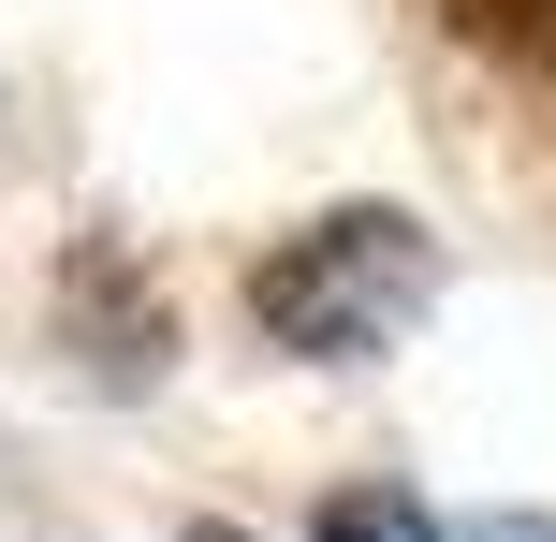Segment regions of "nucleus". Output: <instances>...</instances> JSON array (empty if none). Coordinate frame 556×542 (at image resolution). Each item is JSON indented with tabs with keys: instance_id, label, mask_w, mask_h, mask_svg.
<instances>
[{
	"instance_id": "nucleus-3",
	"label": "nucleus",
	"mask_w": 556,
	"mask_h": 542,
	"mask_svg": "<svg viewBox=\"0 0 556 542\" xmlns=\"http://www.w3.org/2000/svg\"><path fill=\"white\" fill-rule=\"evenodd\" d=\"M469 45H498V59H528V74L556 88V0H440Z\"/></svg>"
},
{
	"instance_id": "nucleus-4",
	"label": "nucleus",
	"mask_w": 556,
	"mask_h": 542,
	"mask_svg": "<svg viewBox=\"0 0 556 542\" xmlns=\"http://www.w3.org/2000/svg\"><path fill=\"white\" fill-rule=\"evenodd\" d=\"M469 542H556V514H483Z\"/></svg>"
},
{
	"instance_id": "nucleus-5",
	"label": "nucleus",
	"mask_w": 556,
	"mask_h": 542,
	"mask_svg": "<svg viewBox=\"0 0 556 542\" xmlns=\"http://www.w3.org/2000/svg\"><path fill=\"white\" fill-rule=\"evenodd\" d=\"M176 542H250V528H235V514H191V528H176Z\"/></svg>"
},
{
	"instance_id": "nucleus-1",
	"label": "nucleus",
	"mask_w": 556,
	"mask_h": 542,
	"mask_svg": "<svg viewBox=\"0 0 556 542\" xmlns=\"http://www.w3.org/2000/svg\"><path fill=\"white\" fill-rule=\"evenodd\" d=\"M440 220L425 205H307L293 235H264L250 264V338L278 352V367H381V352H410V323L440 308Z\"/></svg>"
},
{
	"instance_id": "nucleus-2",
	"label": "nucleus",
	"mask_w": 556,
	"mask_h": 542,
	"mask_svg": "<svg viewBox=\"0 0 556 542\" xmlns=\"http://www.w3.org/2000/svg\"><path fill=\"white\" fill-rule=\"evenodd\" d=\"M307 542H469V528H440L410 484H337L323 514H307Z\"/></svg>"
}]
</instances>
